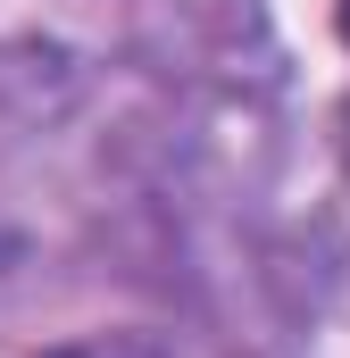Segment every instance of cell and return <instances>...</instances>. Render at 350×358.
<instances>
[{
	"mask_svg": "<svg viewBox=\"0 0 350 358\" xmlns=\"http://www.w3.org/2000/svg\"><path fill=\"white\" fill-rule=\"evenodd\" d=\"M334 25H342V42H350V0H342V8H334Z\"/></svg>",
	"mask_w": 350,
	"mask_h": 358,
	"instance_id": "1",
	"label": "cell"
},
{
	"mask_svg": "<svg viewBox=\"0 0 350 358\" xmlns=\"http://www.w3.org/2000/svg\"><path fill=\"white\" fill-rule=\"evenodd\" d=\"M59 358H76V350H59Z\"/></svg>",
	"mask_w": 350,
	"mask_h": 358,
	"instance_id": "2",
	"label": "cell"
}]
</instances>
